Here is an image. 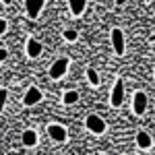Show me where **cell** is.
<instances>
[{"instance_id":"1","label":"cell","mask_w":155,"mask_h":155,"mask_svg":"<svg viewBox=\"0 0 155 155\" xmlns=\"http://www.w3.org/2000/svg\"><path fill=\"white\" fill-rule=\"evenodd\" d=\"M85 126L89 128V132H93V134H104L106 132V122H104V118H99L95 114H89L87 116Z\"/></svg>"},{"instance_id":"2","label":"cell","mask_w":155,"mask_h":155,"mask_svg":"<svg viewBox=\"0 0 155 155\" xmlns=\"http://www.w3.org/2000/svg\"><path fill=\"white\" fill-rule=\"evenodd\" d=\"M122 101H124V83H122V79H118V81L114 83V89H112L110 104H112L114 107H120V106H122Z\"/></svg>"},{"instance_id":"3","label":"cell","mask_w":155,"mask_h":155,"mask_svg":"<svg viewBox=\"0 0 155 155\" xmlns=\"http://www.w3.org/2000/svg\"><path fill=\"white\" fill-rule=\"evenodd\" d=\"M44 4H46V0H25L27 17H29L31 21H35L37 17H39V12H41V8H44Z\"/></svg>"},{"instance_id":"4","label":"cell","mask_w":155,"mask_h":155,"mask_svg":"<svg viewBox=\"0 0 155 155\" xmlns=\"http://www.w3.org/2000/svg\"><path fill=\"white\" fill-rule=\"evenodd\" d=\"M68 58H58L54 64H52V68H50V77L52 79H60V77H64L66 71H68Z\"/></svg>"},{"instance_id":"5","label":"cell","mask_w":155,"mask_h":155,"mask_svg":"<svg viewBox=\"0 0 155 155\" xmlns=\"http://www.w3.org/2000/svg\"><path fill=\"white\" fill-rule=\"evenodd\" d=\"M112 48H114V52L118 54V56H122L124 54V50H126V46H124V33H122V29H112Z\"/></svg>"},{"instance_id":"6","label":"cell","mask_w":155,"mask_h":155,"mask_svg":"<svg viewBox=\"0 0 155 155\" xmlns=\"http://www.w3.org/2000/svg\"><path fill=\"white\" fill-rule=\"evenodd\" d=\"M132 110H134L137 116H143L145 114V110H147V93H145V91H137V93H134Z\"/></svg>"},{"instance_id":"7","label":"cell","mask_w":155,"mask_h":155,"mask_svg":"<svg viewBox=\"0 0 155 155\" xmlns=\"http://www.w3.org/2000/svg\"><path fill=\"white\" fill-rule=\"evenodd\" d=\"M41 97H44V93L39 91V87H29L23 95V104L25 106H35L41 101Z\"/></svg>"},{"instance_id":"8","label":"cell","mask_w":155,"mask_h":155,"mask_svg":"<svg viewBox=\"0 0 155 155\" xmlns=\"http://www.w3.org/2000/svg\"><path fill=\"white\" fill-rule=\"evenodd\" d=\"M48 134H50V139H54V141H58V143H64L66 137H68V134H66V128L60 126V124H50Z\"/></svg>"},{"instance_id":"9","label":"cell","mask_w":155,"mask_h":155,"mask_svg":"<svg viewBox=\"0 0 155 155\" xmlns=\"http://www.w3.org/2000/svg\"><path fill=\"white\" fill-rule=\"evenodd\" d=\"M27 54H29L31 58H37V56L41 54V44L37 41L35 37H29V39H27Z\"/></svg>"},{"instance_id":"10","label":"cell","mask_w":155,"mask_h":155,"mask_svg":"<svg viewBox=\"0 0 155 155\" xmlns=\"http://www.w3.org/2000/svg\"><path fill=\"white\" fill-rule=\"evenodd\" d=\"M21 143H23L25 147H33V145H37V132L35 130H23V134H21Z\"/></svg>"},{"instance_id":"11","label":"cell","mask_w":155,"mask_h":155,"mask_svg":"<svg viewBox=\"0 0 155 155\" xmlns=\"http://www.w3.org/2000/svg\"><path fill=\"white\" fill-rule=\"evenodd\" d=\"M68 6H71V12L72 15H83L85 12V6H87V0H68Z\"/></svg>"},{"instance_id":"12","label":"cell","mask_w":155,"mask_h":155,"mask_svg":"<svg viewBox=\"0 0 155 155\" xmlns=\"http://www.w3.org/2000/svg\"><path fill=\"white\" fill-rule=\"evenodd\" d=\"M137 145H139V149H149L151 147V137L145 130H139L137 132Z\"/></svg>"},{"instance_id":"13","label":"cell","mask_w":155,"mask_h":155,"mask_svg":"<svg viewBox=\"0 0 155 155\" xmlns=\"http://www.w3.org/2000/svg\"><path fill=\"white\" fill-rule=\"evenodd\" d=\"M79 101V91H66L64 93V104L66 106H72V104H77Z\"/></svg>"},{"instance_id":"14","label":"cell","mask_w":155,"mask_h":155,"mask_svg":"<svg viewBox=\"0 0 155 155\" xmlns=\"http://www.w3.org/2000/svg\"><path fill=\"white\" fill-rule=\"evenodd\" d=\"M87 79H89V83L93 85V87L99 85V74L95 72V68H87Z\"/></svg>"},{"instance_id":"15","label":"cell","mask_w":155,"mask_h":155,"mask_svg":"<svg viewBox=\"0 0 155 155\" xmlns=\"http://www.w3.org/2000/svg\"><path fill=\"white\" fill-rule=\"evenodd\" d=\"M64 37H66L68 41H74V39L79 37V33H77L74 29H66V31H64Z\"/></svg>"},{"instance_id":"16","label":"cell","mask_w":155,"mask_h":155,"mask_svg":"<svg viewBox=\"0 0 155 155\" xmlns=\"http://www.w3.org/2000/svg\"><path fill=\"white\" fill-rule=\"evenodd\" d=\"M4 33H6V21L0 19V35H4Z\"/></svg>"},{"instance_id":"17","label":"cell","mask_w":155,"mask_h":155,"mask_svg":"<svg viewBox=\"0 0 155 155\" xmlns=\"http://www.w3.org/2000/svg\"><path fill=\"white\" fill-rule=\"evenodd\" d=\"M4 104H6V91L2 89V91H0V106L4 107Z\"/></svg>"},{"instance_id":"18","label":"cell","mask_w":155,"mask_h":155,"mask_svg":"<svg viewBox=\"0 0 155 155\" xmlns=\"http://www.w3.org/2000/svg\"><path fill=\"white\" fill-rule=\"evenodd\" d=\"M6 56H8L6 48H0V60H6Z\"/></svg>"},{"instance_id":"19","label":"cell","mask_w":155,"mask_h":155,"mask_svg":"<svg viewBox=\"0 0 155 155\" xmlns=\"http://www.w3.org/2000/svg\"><path fill=\"white\" fill-rule=\"evenodd\" d=\"M126 2H128V0H116V4H118V6H122V4H126Z\"/></svg>"},{"instance_id":"20","label":"cell","mask_w":155,"mask_h":155,"mask_svg":"<svg viewBox=\"0 0 155 155\" xmlns=\"http://www.w3.org/2000/svg\"><path fill=\"white\" fill-rule=\"evenodd\" d=\"M12 0H2V4H11Z\"/></svg>"}]
</instances>
